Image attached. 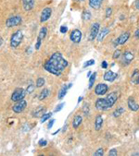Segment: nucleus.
Returning a JSON list of instances; mask_svg holds the SVG:
<instances>
[{"label": "nucleus", "instance_id": "obj_4", "mask_svg": "<svg viewBox=\"0 0 139 156\" xmlns=\"http://www.w3.org/2000/svg\"><path fill=\"white\" fill-rule=\"evenodd\" d=\"M25 94H26V90H23L22 88H18L12 93V95H11V101L18 102V101L23 99L24 96H25Z\"/></svg>", "mask_w": 139, "mask_h": 156}, {"label": "nucleus", "instance_id": "obj_10", "mask_svg": "<svg viewBox=\"0 0 139 156\" xmlns=\"http://www.w3.org/2000/svg\"><path fill=\"white\" fill-rule=\"evenodd\" d=\"M108 85L105 83H99L96 85V89H95V93L96 95H104L105 93L108 91Z\"/></svg>", "mask_w": 139, "mask_h": 156}, {"label": "nucleus", "instance_id": "obj_47", "mask_svg": "<svg viewBox=\"0 0 139 156\" xmlns=\"http://www.w3.org/2000/svg\"><path fill=\"white\" fill-rule=\"evenodd\" d=\"M91 75H92V73H91V72H88V73H87V77H88V78H89Z\"/></svg>", "mask_w": 139, "mask_h": 156}, {"label": "nucleus", "instance_id": "obj_6", "mask_svg": "<svg viewBox=\"0 0 139 156\" xmlns=\"http://www.w3.org/2000/svg\"><path fill=\"white\" fill-rule=\"evenodd\" d=\"M21 22H22V19L21 16H13V17H10L7 20L6 25H7V27L10 28V27L19 26Z\"/></svg>", "mask_w": 139, "mask_h": 156}, {"label": "nucleus", "instance_id": "obj_23", "mask_svg": "<svg viewBox=\"0 0 139 156\" xmlns=\"http://www.w3.org/2000/svg\"><path fill=\"white\" fill-rule=\"evenodd\" d=\"M82 121H83V117L79 115H75L74 118H73V129H78L80 127V125L82 124Z\"/></svg>", "mask_w": 139, "mask_h": 156}, {"label": "nucleus", "instance_id": "obj_32", "mask_svg": "<svg viewBox=\"0 0 139 156\" xmlns=\"http://www.w3.org/2000/svg\"><path fill=\"white\" fill-rule=\"evenodd\" d=\"M95 64V60L94 59H90L88 61H86L85 63L84 64V68H86V67H89V66H92Z\"/></svg>", "mask_w": 139, "mask_h": 156}, {"label": "nucleus", "instance_id": "obj_46", "mask_svg": "<svg viewBox=\"0 0 139 156\" xmlns=\"http://www.w3.org/2000/svg\"><path fill=\"white\" fill-rule=\"evenodd\" d=\"M58 132H59V129H58V130H57V131H55V132H53V134H52V135H56V134H58Z\"/></svg>", "mask_w": 139, "mask_h": 156}, {"label": "nucleus", "instance_id": "obj_41", "mask_svg": "<svg viewBox=\"0 0 139 156\" xmlns=\"http://www.w3.org/2000/svg\"><path fill=\"white\" fill-rule=\"evenodd\" d=\"M101 67H102V69H106L108 68V63H107V61H103V62H102V64H101Z\"/></svg>", "mask_w": 139, "mask_h": 156}, {"label": "nucleus", "instance_id": "obj_48", "mask_svg": "<svg viewBox=\"0 0 139 156\" xmlns=\"http://www.w3.org/2000/svg\"><path fill=\"white\" fill-rule=\"evenodd\" d=\"M133 155H139V152H137V153H134Z\"/></svg>", "mask_w": 139, "mask_h": 156}, {"label": "nucleus", "instance_id": "obj_24", "mask_svg": "<svg viewBox=\"0 0 139 156\" xmlns=\"http://www.w3.org/2000/svg\"><path fill=\"white\" fill-rule=\"evenodd\" d=\"M48 95H49V90H48V89H44V90L40 92V94H39L38 98H39L40 101H43V100H45Z\"/></svg>", "mask_w": 139, "mask_h": 156}, {"label": "nucleus", "instance_id": "obj_39", "mask_svg": "<svg viewBox=\"0 0 139 156\" xmlns=\"http://www.w3.org/2000/svg\"><path fill=\"white\" fill-rule=\"evenodd\" d=\"M111 13H112V9L111 8H108L107 10H106V17L107 18H110V16L111 15Z\"/></svg>", "mask_w": 139, "mask_h": 156}, {"label": "nucleus", "instance_id": "obj_45", "mask_svg": "<svg viewBox=\"0 0 139 156\" xmlns=\"http://www.w3.org/2000/svg\"><path fill=\"white\" fill-rule=\"evenodd\" d=\"M83 100V96H81V97H79V99H78V103H80L81 101Z\"/></svg>", "mask_w": 139, "mask_h": 156}, {"label": "nucleus", "instance_id": "obj_16", "mask_svg": "<svg viewBox=\"0 0 139 156\" xmlns=\"http://www.w3.org/2000/svg\"><path fill=\"white\" fill-rule=\"evenodd\" d=\"M22 6L25 11H29L34 6V0H22Z\"/></svg>", "mask_w": 139, "mask_h": 156}, {"label": "nucleus", "instance_id": "obj_27", "mask_svg": "<svg viewBox=\"0 0 139 156\" xmlns=\"http://www.w3.org/2000/svg\"><path fill=\"white\" fill-rule=\"evenodd\" d=\"M124 113V108H122V107H120V108H118V109H116L114 112H113V115L115 116V117H119L122 114H123Z\"/></svg>", "mask_w": 139, "mask_h": 156}, {"label": "nucleus", "instance_id": "obj_7", "mask_svg": "<svg viewBox=\"0 0 139 156\" xmlns=\"http://www.w3.org/2000/svg\"><path fill=\"white\" fill-rule=\"evenodd\" d=\"M26 106H27V102L25 100L21 99V100L16 102V104L12 107V110H13L14 113L19 114V113H21L26 108Z\"/></svg>", "mask_w": 139, "mask_h": 156}, {"label": "nucleus", "instance_id": "obj_21", "mask_svg": "<svg viewBox=\"0 0 139 156\" xmlns=\"http://www.w3.org/2000/svg\"><path fill=\"white\" fill-rule=\"evenodd\" d=\"M103 0H89V6L94 9H99Z\"/></svg>", "mask_w": 139, "mask_h": 156}, {"label": "nucleus", "instance_id": "obj_8", "mask_svg": "<svg viewBox=\"0 0 139 156\" xmlns=\"http://www.w3.org/2000/svg\"><path fill=\"white\" fill-rule=\"evenodd\" d=\"M47 29L46 27L41 28L40 32H39V34H38V37H37L36 44V50L40 49V46H41V44H42V40L45 39V37L47 36Z\"/></svg>", "mask_w": 139, "mask_h": 156}, {"label": "nucleus", "instance_id": "obj_20", "mask_svg": "<svg viewBox=\"0 0 139 156\" xmlns=\"http://www.w3.org/2000/svg\"><path fill=\"white\" fill-rule=\"evenodd\" d=\"M127 104H128L129 108H130L132 111H137V110L139 109V105L134 102V100H133V97H130V98L128 99Z\"/></svg>", "mask_w": 139, "mask_h": 156}, {"label": "nucleus", "instance_id": "obj_49", "mask_svg": "<svg viewBox=\"0 0 139 156\" xmlns=\"http://www.w3.org/2000/svg\"><path fill=\"white\" fill-rule=\"evenodd\" d=\"M76 1H79L80 2V1H83V0H76Z\"/></svg>", "mask_w": 139, "mask_h": 156}, {"label": "nucleus", "instance_id": "obj_5", "mask_svg": "<svg viewBox=\"0 0 139 156\" xmlns=\"http://www.w3.org/2000/svg\"><path fill=\"white\" fill-rule=\"evenodd\" d=\"M99 28H100V24L98 22H96V23L92 24L91 29H90V34H89V36H88L89 41H94L97 37L98 33H99Z\"/></svg>", "mask_w": 139, "mask_h": 156}, {"label": "nucleus", "instance_id": "obj_44", "mask_svg": "<svg viewBox=\"0 0 139 156\" xmlns=\"http://www.w3.org/2000/svg\"><path fill=\"white\" fill-rule=\"evenodd\" d=\"M2 44H3V38H2V37H0V46L2 45Z\"/></svg>", "mask_w": 139, "mask_h": 156}, {"label": "nucleus", "instance_id": "obj_31", "mask_svg": "<svg viewBox=\"0 0 139 156\" xmlns=\"http://www.w3.org/2000/svg\"><path fill=\"white\" fill-rule=\"evenodd\" d=\"M83 112L85 115H87L89 114V105L88 104H85L83 106Z\"/></svg>", "mask_w": 139, "mask_h": 156}, {"label": "nucleus", "instance_id": "obj_29", "mask_svg": "<svg viewBox=\"0 0 139 156\" xmlns=\"http://www.w3.org/2000/svg\"><path fill=\"white\" fill-rule=\"evenodd\" d=\"M44 84H45V79L44 78H38L37 80H36V87L37 88H40Z\"/></svg>", "mask_w": 139, "mask_h": 156}, {"label": "nucleus", "instance_id": "obj_42", "mask_svg": "<svg viewBox=\"0 0 139 156\" xmlns=\"http://www.w3.org/2000/svg\"><path fill=\"white\" fill-rule=\"evenodd\" d=\"M134 36H135V38L139 39V29H137V30H135V33H134Z\"/></svg>", "mask_w": 139, "mask_h": 156}, {"label": "nucleus", "instance_id": "obj_3", "mask_svg": "<svg viewBox=\"0 0 139 156\" xmlns=\"http://www.w3.org/2000/svg\"><path fill=\"white\" fill-rule=\"evenodd\" d=\"M22 39H23L22 32H21V30H17L15 34H13L11 35V38H10V45H11V47L17 48L21 44Z\"/></svg>", "mask_w": 139, "mask_h": 156}, {"label": "nucleus", "instance_id": "obj_30", "mask_svg": "<svg viewBox=\"0 0 139 156\" xmlns=\"http://www.w3.org/2000/svg\"><path fill=\"white\" fill-rule=\"evenodd\" d=\"M34 89H36V86H34L33 84H30V85H28L27 89L25 90H26V93H28V94H30V93H32V92L34 90Z\"/></svg>", "mask_w": 139, "mask_h": 156}, {"label": "nucleus", "instance_id": "obj_34", "mask_svg": "<svg viewBox=\"0 0 139 156\" xmlns=\"http://www.w3.org/2000/svg\"><path fill=\"white\" fill-rule=\"evenodd\" d=\"M65 105V104L64 103H61V104H59L58 105H57V107L55 108V110H54V112L55 113H57V112H59L62 108H63V106Z\"/></svg>", "mask_w": 139, "mask_h": 156}, {"label": "nucleus", "instance_id": "obj_40", "mask_svg": "<svg viewBox=\"0 0 139 156\" xmlns=\"http://www.w3.org/2000/svg\"><path fill=\"white\" fill-rule=\"evenodd\" d=\"M54 122H55V120H54V119H51V120L49 121V123H48V125H47V129H50L53 127Z\"/></svg>", "mask_w": 139, "mask_h": 156}, {"label": "nucleus", "instance_id": "obj_26", "mask_svg": "<svg viewBox=\"0 0 139 156\" xmlns=\"http://www.w3.org/2000/svg\"><path fill=\"white\" fill-rule=\"evenodd\" d=\"M82 18H83L84 20H90L91 18H92V15H91V13L89 11L85 10L84 13H83V15H82Z\"/></svg>", "mask_w": 139, "mask_h": 156}, {"label": "nucleus", "instance_id": "obj_9", "mask_svg": "<svg viewBox=\"0 0 139 156\" xmlns=\"http://www.w3.org/2000/svg\"><path fill=\"white\" fill-rule=\"evenodd\" d=\"M70 38H71V41L74 44L80 43L82 40V32L80 30H73L71 34Z\"/></svg>", "mask_w": 139, "mask_h": 156}, {"label": "nucleus", "instance_id": "obj_17", "mask_svg": "<svg viewBox=\"0 0 139 156\" xmlns=\"http://www.w3.org/2000/svg\"><path fill=\"white\" fill-rule=\"evenodd\" d=\"M129 37H130V34H129L128 32H125V33L122 34L119 36V38H117L119 44H124L127 42V40L129 39Z\"/></svg>", "mask_w": 139, "mask_h": 156}, {"label": "nucleus", "instance_id": "obj_37", "mask_svg": "<svg viewBox=\"0 0 139 156\" xmlns=\"http://www.w3.org/2000/svg\"><path fill=\"white\" fill-rule=\"evenodd\" d=\"M117 154H118V152H117V150H115V149L111 150L110 152H109V155L110 156H116Z\"/></svg>", "mask_w": 139, "mask_h": 156}, {"label": "nucleus", "instance_id": "obj_1", "mask_svg": "<svg viewBox=\"0 0 139 156\" xmlns=\"http://www.w3.org/2000/svg\"><path fill=\"white\" fill-rule=\"evenodd\" d=\"M67 67H68V61L64 59L61 53L58 52L54 53L44 65V69L47 72L58 77L62 74V72L65 70Z\"/></svg>", "mask_w": 139, "mask_h": 156}, {"label": "nucleus", "instance_id": "obj_19", "mask_svg": "<svg viewBox=\"0 0 139 156\" xmlns=\"http://www.w3.org/2000/svg\"><path fill=\"white\" fill-rule=\"evenodd\" d=\"M103 126V118L100 115H98L96 117V121H95V129L96 130H100L101 128Z\"/></svg>", "mask_w": 139, "mask_h": 156}, {"label": "nucleus", "instance_id": "obj_2", "mask_svg": "<svg viewBox=\"0 0 139 156\" xmlns=\"http://www.w3.org/2000/svg\"><path fill=\"white\" fill-rule=\"evenodd\" d=\"M118 92L113 91L106 97V98H98L96 102V107L98 110H107L111 108L113 105L118 100Z\"/></svg>", "mask_w": 139, "mask_h": 156}, {"label": "nucleus", "instance_id": "obj_15", "mask_svg": "<svg viewBox=\"0 0 139 156\" xmlns=\"http://www.w3.org/2000/svg\"><path fill=\"white\" fill-rule=\"evenodd\" d=\"M73 86V83H69V85H64L61 89H60V90L58 91V100H62L64 97H65V95H66V93H67V90L71 88Z\"/></svg>", "mask_w": 139, "mask_h": 156}, {"label": "nucleus", "instance_id": "obj_28", "mask_svg": "<svg viewBox=\"0 0 139 156\" xmlns=\"http://www.w3.org/2000/svg\"><path fill=\"white\" fill-rule=\"evenodd\" d=\"M51 115H52V114H51V113H46V114H44V115H43V116L41 117V121H40V122H41L42 124H43V123H45L47 120H48V119L51 117Z\"/></svg>", "mask_w": 139, "mask_h": 156}, {"label": "nucleus", "instance_id": "obj_18", "mask_svg": "<svg viewBox=\"0 0 139 156\" xmlns=\"http://www.w3.org/2000/svg\"><path fill=\"white\" fill-rule=\"evenodd\" d=\"M131 82L133 85H137L139 84V69H134L132 77H131Z\"/></svg>", "mask_w": 139, "mask_h": 156}, {"label": "nucleus", "instance_id": "obj_11", "mask_svg": "<svg viewBox=\"0 0 139 156\" xmlns=\"http://www.w3.org/2000/svg\"><path fill=\"white\" fill-rule=\"evenodd\" d=\"M133 54L132 53V52H130V51H126V52H124V54H122V64H124V65H129L131 62L133 61Z\"/></svg>", "mask_w": 139, "mask_h": 156}, {"label": "nucleus", "instance_id": "obj_35", "mask_svg": "<svg viewBox=\"0 0 139 156\" xmlns=\"http://www.w3.org/2000/svg\"><path fill=\"white\" fill-rule=\"evenodd\" d=\"M103 154H104V150H103L102 148H100V149H98V150L95 152L94 155H96V156H102Z\"/></svg>", "mask_w": 139, "mask_h": 156}, {"label": "nucleus", "instance_id": "obj_43", "mask_svg": "<svg viewBox=\"0 0 139 156\" xmlns=\"http://www.w3.org/2000/svg\"><path fill=\"white\" fill-rule=\"evenodd\" d=\"M135 8L139 10V0H137L136 3H135Z\"/></svg>", "mask_w": 139, "mask_h": 156}, {"label": "nucleus", "instance_id": "obj_25", "mask_svg": "<svg viewBox=\"0 0 139 156\" xmlns=\"http://www.w3.org/2000/svg\"><path fill=\"white\" fill-rule=\"evenodd\" d=\"M96 72L92 73V75L89 77V86H88L89 89H91L93 87V85L95 83V80H96Z\"/></svg>", "mask_w": 139, "mask_h": 156}, {"label": "nucleus", "instance_id": "obj_22", "mask_svg": "<svg viewBox=\"0 0 139 156\" xmlns=\"http://www.w3.org/2000/svg\"><path fill=\"white\" fill-rule=\"evenodd\" d=\"M110 33V29L109 28H107V27H105V28H102V30H100V33H98V35H97V40L99 41V42H101L103 39H104V37H105L108 34Z\"/></svg>", "mask_w": 139, "mask_h": 156}, {"label": "nucleus", "instance_id": "obj_13", "mask_svg": "<svg viewBox=\"0 0 139 156\" xmlns=\"http://www.w3.org/2000/svg\"><path fill=\"white\" fill-rule=\"evenodd\" d=\"M46 112H47V108L45 106H43V105H39L38 107L36 108V110L32 112V116L36 117V118L42 117L43 115L46 114Z\"/></svg>", "mask_w": 139, "mask_h": 156}, {"label": "nucleus", "instance_id": "obj_12", "mask_svg": "<svg viewBox=\"0 0 139 156\" xmlns=\"http://www.w3.org/2000/svg\"><path fill=\"white\" fill-rule=\"evenodd\" d=\"M52 15V9L50 8H46L43 9L42 13H41V19H40V21L41 22H45L47 21Z\"/></svg>", "mask_w": 139, "mask_h": 156}, {"label": "nucleus", "instance_id": "obj_36", "mask_svg": "<svg viewBox=\"0 0 139 156\" xmlns=\"http://www.w3.org/2000/svg\"><path fill=\"white\" fill-rule=\"evenodd\" d=\"M38 144H39V146L43 147V146H46V145L47 144V141L45 139H41V140L38 141Z\"/></svg>", "mask_w": 139, "mask_h": 156}, {"label": "nucleus", "instance_id": "obj_33", "mask_svg": "<svg viewBox=\"0 0 139 156\" xmlns=\"http://www.w3.org/2000/svg\"><path fill=\"white\" fill-rule=\"evenodd\" d=\"M121 54H122V53H121V50H119V49H118V50H116V51L114 52V54H113V56H112V57H113V59H117V58H119V57L121 56Z\"/></svg>", "mask_w": 139, "mask_h": 156}, {"label": "nucleus", "instance_id": "obj_38", "mask_svg": "<svg viewBox=\"0 0 139 156\" xmlns=\"http://www.w3.org/2000/svg\"><path fill=\"white\" fill-rule=\"evenodd\" d=\"M68 32V27L67 26H61L60 27V33L61 34H66Z\"/></svg>", "mask_w": 139, "mask_h": 156}, {"label": "nucleus", "instance_id": "obj_14", "mask_svg": "<svg viewBox=\"0 0 139 156\" xmlns=\"http://www.w3.org/2000/svg\"><path fill=\"white\" fill-rule=\"evenodd\" d=\"M117 77H118V74L114 73L111 70H109V71H107L105 74H104V80H105L106 81H110V82L114 81L117 79Z\"/></svg>", "mask_w": 139, "mask_h": 156}]
</instances>
